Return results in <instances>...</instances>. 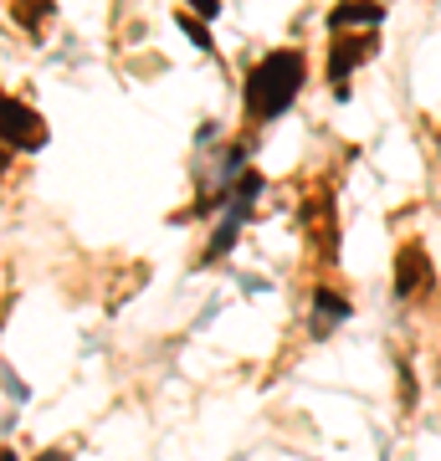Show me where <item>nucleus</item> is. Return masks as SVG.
Here are the masks:
<instances>
[{
	"label": "nucleus",
	"instance_id": "5",
	"mask_svg": "<svg viewBox=\"0 0 441 461\" xmlns=\"http://www.w3.org/2000/svg\"><path fill=\"white\" fill-rule=\"evenodd\" d=\"M313 308H318V329H313V333H328L334 323L349 318V297H339L334 287H318V293H313Z\"/></svg>",
	"mask_w": 441,
	"mask_h": 461
},
{
	"label": "nucleus",
	"instance_id": "8",
	"mask_svg": "<svg viewBox=\"0 0 441 461\" xmlns=\"http://www.w3.org/2000/svg\"><path fill=\"white\" fill-rule=\"evenodd\" d=\"M36 461H67V451H41Z\"/></svg>",
	"mask_w": 441,
	"mask_h": 461
},
{
	"label": "nucleus",
	"instance_id": "1",
	"mask_svg": "<svg viewBox=\"0 0 441 461\" xmlns=\"http://www.w3.org/2000/svg\"><path fill=\"white\" fill-rule=\"evenodd\" d=\"M380 21H385V5H380V0H339V11L328 16V32H334L328 77H334V93H339V98H349V83H344V77L375 51Z\"/></svg>",
	"mask_w": 441,
	"mask_h": 461
},
{
	"label": "nucleus",
	"instance_id": "7",
	"mask_svg": "<svg viewBox=\"0 0 441 461\" xmlns=\"http://www.w3.org/2000/svg\"><path fill=\"white\" fill-rule=\"evenodd\" d=\"M190 5H196V11H200V16H206V21H211L216 11H221V0H190Z\"/></svg>",
	"mask_w": 441,
	"mask_h": 461
},
{
	"label": "nucleus",
	"instance_id": "6",
	"mask_svg": "<svg viewBox=\"0 0 441 461\" xmlns=\"http://www.w3.org/2000/svg\"><path fill=\"white\" fill-rule=\"evenodd\" d=\"M180 32L196 41L200 51H216V41H211V32H206V16H180Z\"/></svg>",
	"mask_w": 441,
	"mask_h": 461
},
{
	"label": "nucleus",
	"instance_id": "2",
	"mask_svg": "<svg viewBox=\"0 0 441 461\" xmlns=\"http://www.w3.org/2000/svg\"><path fill=\"white\" fill-rule=\"evenodd\" d=\"M303 77H308V67H303V57L293 47L267 51L246 72V113H252V123H272V118L288 113L298 98V87H303Z\"/></svg>",
	"mask_w": 441,
	"mask_h": 461
},
{
	"label": "nucleus",
	"instance_id": "3",
	"mask_svg": "<svg viewBox=\"0 0 441 461\" xmlns=\"http://www.w3.org/2000/svg\"><path fill=\"white\" fill-rule=\"evenodd\" d=\"M41 144H47V123L36 118V108L11 98L5 103V149H41Z\"/></svg>",
	"mask_w": 441,
	"mask_h": 461
},
{
	"label": "nucleus",
	"instance_id": "4",
	"mask_svg": "<svg viewBox=\"0 0 441 461\" xmlns=\"http://www.w3.org/2000/svg\"><path fill=\"white\" fill-rule=\"evenodd\" d=\"M421 277H426V251L421 247H406V251H400V262H395V293L410 297L416 287H421Z\"/></svg>",
	"mask_w": 441,
	"mask_h": 461
}]
</instances>
